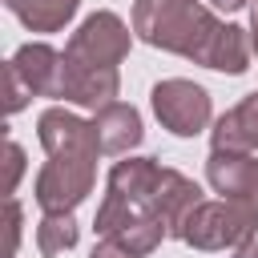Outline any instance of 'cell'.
Wrapping results in <instances>:
<instances>
[{
	"mask_svg": "<svg viewBox=\"0 0 258 258\" xmlns=\"http://www.w3.org/2000/svg\"><path fill=\"white\" fill-rule=\"evenodd\" d=\"M89 157H52L36 177V198L48 214H64L89 194Z\"/></svg>",
	"mask_w": 258,
	"mask_h": 258,
	"instance_id": "obj_1",
	"label": "cell"
},
{
	"mask_svg": "<svg viewBox=\"0 0 258 258\" xmlns=\"http://www.w3.org/2000/svg\"><path fill=\"white\" fill-rule=\"evenodd\" d=\"M153 109H157V117H161L173 133L189 137V133H198V129L206 125V117H210V97H206V89H198V85H189V81H165V85L153 89Z\"/></svg>",
	"mask_w": 258,
	"mask_h": 258,
	"instance_id": "obj_2",
	"label": "cell"
},
{
	"mask_svg": "<svg viewBox=\"0 0 258 258\" xmlns=\"http://www.w3.org/2000/svg\"><path fill=\"white\" fill-rule=\"evenodd\" d=\"M125 52V24L109 12H97L85 20V28L73 36L69 44V60L77 64H97V69H113V60Z\"/></svg>",
	"mask_w": 258,
	"mask_h": 258,
	"instance_id": "obj_3",
	"label": "cell"
},
{
	"mask_svg": "<svg viewBox=\"0 0 258 258\" xmlns=\"http://www.w3.org/2000/svg\"><path fill=\"white\" fill-rule=\"evenodd\" d=\"M185 226H189L185 238L210 250V246L246 238L250 226H254V210L250 206H238V202H230V206H202V210H194L185 218Z\"/></svg>",
	"mask_w": 258,
	"mask_h": 258,
	"instance_id": "obj_4",
	"label": "cell"
},
{
	"mask_svg": "<svg viewBox=\"0 0 258 258\" xmlns=\"http://www.w3.org/2000/svg\"><path fill=\"white\" fill-rule=\"evenodd\" d=\"M8 69L28 81V93H52V97H60L64 56H56L52 48H44V44H24V48L12 56Z\"/></svg>",
	"mask_w": 258,
	"mask_h": 258,
	"instance_id": "obj_5",
	"label": "cell"
},
{
	"mask_svg": "<svg viewBox=\"0 0 258 258\" xmlns=\"http://www.w3.org/2000/svg\"><path fill=\"white\" fill-rule=\"evenodd\" d=\"M93 129H97V145L105 153H121V149L137 145V137H141V121L129 105H105Z\"/></svg>",
	"mask_w": 258,
	"mask_h": 258,
	"instance_id": "obj_6",
	"label": "cell"
},
{
	"mask_svg": "<svg viewBox=\"0 0 258 258\" xmlns=\"http://www.w3.org/2000/svg\"><path fill=\"white\" fill-rule=\"evenodd\" d=\"M8 8H12L28 28L52 32V28H60V24L73 16L77 0H8Z\"/></svg>",
	"mask_w": 258,
	"mask_h": 258,
	"instance_id": "obj_7",
	"label": "cell"
},
{
	"mask_svg": "<svg viewBox=\"0 0 258 258\" xmlns=\"http://www.w3.org/2000/svg\"><path fill=\"white\" fill-rule=\"evenodd\" d=\"M206 60H210V69L242 73V69H246V40H242V28H218V36H214Z\"/></svg>",
	"mask_w": 258,
	"mask_h": 258,
	"instance_id": "obj_8",
	"label": "cell"
},
{
	"mask_svg": "<svg viewBox=\"0 0 258 258\" xmlns=\"http://www.w3.org/2000/svg\"><path fill=\"white\" fill-rule=\"evenodd\" d=\"M36 242H40V254H60V250H69L73 242H77V226H73V218L69 214H48L44 218V226L36 230Z\"/></svg>",
	"mask_w": 258,
	"mask_h": 258,
	"instance_id": "obj_9",
	"label": "cell"
},
{
	"mask_svg": "<svg viewBox=\"0 0 258 258\" xmlns=\"http://www.w3.org/2000/svg\"><path fill=\"white\" fill-rule=\"evenodd\" d=\"M238 258H258V246H246V250H242Z\"/></svg>",
	"mask_w": 258,
	"mask_h": 258,
	"instance_id": "obj_10",
	"label": "cell"
},
{
	"mask_svg": "<svg viewBox=\"0 0 258 258\" xmlns=\"http://www.w3.org/2000/svg\"><path fill=\"white\" fill-rule=\"evenodd\" d=\"M214 4H218V8H238L242 0H214Z\"/></svg>",
	"mask_w": 258,
	"mask_h": 258,
	"instance_id": "obj_11",
	"label": "cell"
},
{
	"mask_svg": "<svg viewBox=\"0 0 258 258\" xmlns=\"http://www.w3.org/2000/svg\"><path fill=\"white\" fill-rule=\"evenodd\" d=\"M254 28H258V0H254ZM254 48H258V36H254Z\"/></svg>",
	"mask_w": 258,
	"mask_h": 258,
	"instance_id": "obj_12",
	"label": "cell"
}]
</instances>
